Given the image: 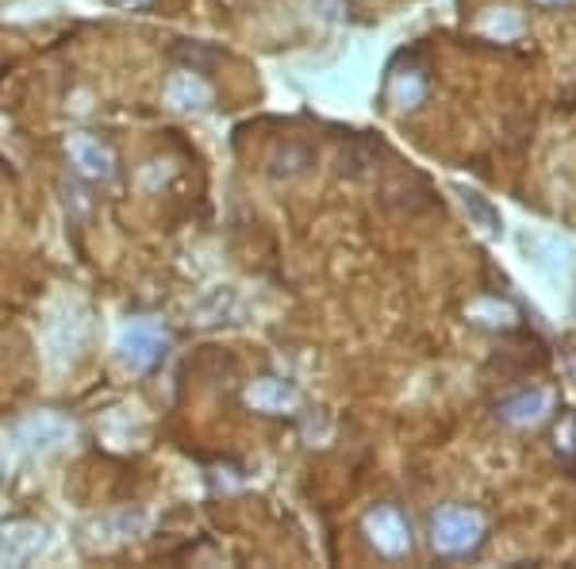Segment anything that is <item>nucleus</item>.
Wrapping results in <instances>:
<instances>
[{
    "label": "nucleus",
    "mask_w": 576,
    "mask_h": 569,
    "mask_svg": "<svg viewBox=\"0 0 576 569\" xmlns=\"http://www.w3.org/2000/svg\"><path fill=\"white\" fill-rule=\"evenodd\" d=\"M43 546V527L39 523H4L0 527V566H16L27 561Z\"/></svg>",
    "instance_id": "1"
},
{
    "label": "nucleus",
    "mask_w": 576,
    "mask_h": 569,
    "mask_svg": "<svg viewBox=\"0 0 576 569\" xmlns=\"http://www.w3.org/2000/svg\"><path fill=\"white\" fill-rule=\"evenodd\" d=\"M162 354H165V339L158 335V331H150V328H131V331H127V339H124V362L131 369L158 366V362H162Z\"/></svg>",
    "instance_id": "2"
},
{
    "label": "nucleus",
    "mask_w": 576,
    "mask_h": 569,
    "mask_svg": "<svg viewBox=\"0 0 576 569\" xmlns=\"http://www.w3.org/2000/svg\"><path fill=\"white\" fill-rule=\"evenodd\" d=\"M70 158H73V166L85 173V178H96V181L112 178V155L96 139H89V135H73Z\"/></svg>",
    "instance_id": "3"
},
{
    "label": "nucleus",
    "mask_w": 576,
    "mask_h": 569,
    "mask_svg": "<svg viewBox=\"0 0 576 569\" xmlns=\"http://www.w3.org/2000/svg\"><path fill=\"white\" fill-rule=\"evenodd\" d=\"M165 96H170L173 109H204L211 101V89L200 81L196 70H181L177 78L165 86Z\"/></svg>",
    "instance_id": "4"
},
{
    "label": "nucleus",
    "mask_w": 576,
    "mask_h": 569,
    "mask_svg": "<svg viewBox=\"0 0 576 569\" xmlns=\"http://www.w3.org/2000/svg\"><path fill=\"white\" fill-rule=\"evenodd\" d=\"M469 531H473V515H465V512H446L442 520H438V538H442L446 546H465L469 538Z\"/></svg>",
    "instance_id": "5"
},
{
    "label": "nucleus",
    "mask_w": 576,
    "mask_h": 569,
    "mask_svg": "<svg viewBox=\"0 0 576 569\" xmlns=\"http://www.w3.org/2000/svg\"><path fill=\"white\" fill-rule=\"evenodd\" d=\"M465 208H473V216H481L488 227H496V216H492V208H488V204H484L476 193H469V196H465Z\"/></svg>",
    "instance_id": "6"
}]
</instances>
